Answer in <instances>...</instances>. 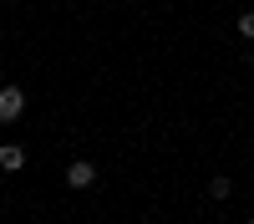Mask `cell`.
Segmentation results:
<instances>
[{"label":"cell","mask_w":254,"mask_h":224,"mask_svg":"<svg viewBox=\"0 0 254 224\" xmlns=\"http://www.w3.org/2000/svg\"><path fill=\"white\" fill-rule=\"evenodd\" d=\"M26 117V87H0V128Z\"/></svg>","instance_id":"cell-1"},{"label":"cell","mask_w":254,"mask_h":224,"mask_svg":"<svg viewBox=\"0 0 254 224\" xmlns=\"http://www.w3.org/2000/svg\"><path fill=\"white\" fill-rule=\"evenodd\" d=\"M26 168V148L20 143H0V173H20Z\"/></svg>","instance_id":"cell-3"},{"label":"cell","mask_w":254,"mask_h":224,"mask_svg":"<svg viewBox=\"0 0 254 224\" xmlns=\"http://www.w3.org/2000/svg\"><path fill=\"white\" fill-rule=\"evenodd\" d=\"M244 224H254V214H249V219H244Z\"/></svg>","instance_id":"cell-6"},{"label":"cell","mask_w":254,"mask_h":224,"mask_svg":"<svg viewBox=\"0 0 254 224\" xmlns=\"http://www.w3.org/2000/svg\"><path fill=\"white\" fill-rule=\"evenodd\" d=\"M229 194H234V178H229V173H214V178H208V199H214V204H224Z\"/></svg>","instance_id":"cell-4"},{"label":"cell","mask_w":254,"mask_h":224,"mask_svg":"<svg viewBox=\"0 0 254 224\" xmlns=\"http://www.w3.org/2000/svg\"><path fill=\"white\" fill-rule=\"evenodd\" d=\"M234 31H239V41H254V10H239V20H234Z\"/></svg>","instance_id":"cell-5"},{"label":"cell","mask_w":254,"mask_h":224,"mask_svg":"<svg viewBox=\"0 0 254 224\" xmlns=\"http://www.w3.org/2000/svg\"><path fill=\"white\" fill-rule=\"evenodd\" d=\"M61 178H66V189H76V194H81V189H92V183H97L102 173H97V163H92V158H71Z\"/></svg>","instance_id":"cell-2"}]
</instances>
